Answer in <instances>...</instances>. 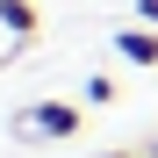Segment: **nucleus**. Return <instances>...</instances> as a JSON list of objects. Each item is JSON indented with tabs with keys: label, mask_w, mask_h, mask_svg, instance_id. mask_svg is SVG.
<instances>
[{
	"label": "nucleus",
	"mask_w": 158,
	"mask_h": 158,
	"mask_svg": "<svg viewBox=\"0 0 158 158\" xmlns=\"http://www.w3.org/2000/svg\"><path fill=\"white\" fill-rule=\"evenodd\" d=\"M22 129H43V137H79V108H65V101H36V108L22 115Z\"/></svg>",
	"instance_id": "nucleus-1"
},
{
	"label": "nucleus",
	"mask_w": 158,
	"mask_h": 158,
	"mask_svg": "<svg viewBox=\"0 0 158 158\" xmlns=\"http://www.w3.org/2000/svg\"><path fill=\"white\" fill-rule=\"evenodd\" d=\"M115 50L129 65H158V29H115Z\"/></svg>",
	"instance_id": "nucleus-2"
},
{
	"label": "nucleus",
	"mask_w": 158,
	"mask_h": 158,
	"mask_svg": "<svg viewBox=\"0 0 158 158\" xmlns=\"http://www.w3.org/2000/svg\"><path fill=\"white\" fill-rule=\"evenodd\" d=\"M137 22H151V29H158V0H137Z\"/></svg>",
	"instance_id": "nucleus-3"
},
{
	"label": "nucleus",
	"mask_w": 158,
	"mask_h": 158,
	"mask_svg": "<svg viewBox=\"0 0 158 158\" xmlns=\"http://www.w3.org/2000/svg\"><path fill=\"white\" fill-rule=\"evenodd\" d=\"M151 158H158V151H151Z\"/></svg>",
	"instance_id": "nucleus-4"
}]
</instances>
